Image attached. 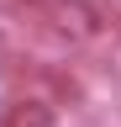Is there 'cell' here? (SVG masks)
Listing matches in <instances>:
<instances>
[{
	"label": "cell",
	"mask_w": 121,
	"mask_h": 127,
	"mask_svg": "<svg viewBox=\"0 0 121 127\" xmlns=\"http://www.w3.org/2000/svg\"><path fill=\"white\" fill-rule=\"evenodd\" d=\"M111 27L116 21H111V11H105L100 0H48V32L58 42H69V48L100 42Z\"/></svg>",
	"instance_id": "6da1fadb"
},
{
	"label": "cell",
	"mask_w": 121,
	"mask_h": 127,
	"mask_svg": "<svg viewBox=\"0 0 121 127\" xmlns=\"http://www.w3.org/2000/svg\"><path fill=\"white\" fill-rule=\"evenodd\" d=\"M5 127H53V106L37 101V95H21V101L5 111Z\"/></svg>",
	"instance_id": "7a4b0ae2"
},
{
	"label": "cell",
	"mask_w": 121,
	"mask_h": 127,
	"mask_svg": "<svg viewBox=\"0 0 121 127\" xmlns=\"http://www.w3.org/2000/svg\"><path fill=\"white\" fill-rule=\"evenodd\" d=\"M26 5H48V0H26Z\"/></svg>",
	"instance_id": "3957f363"
}]
</instances>
